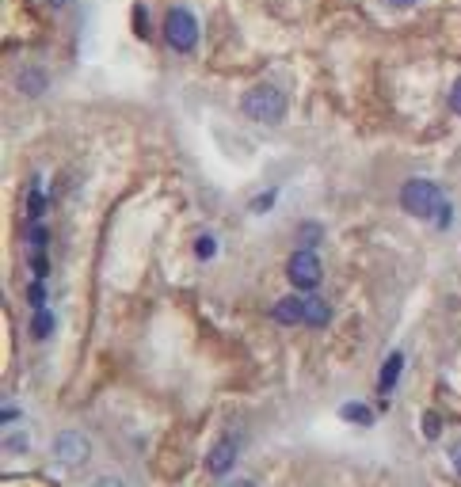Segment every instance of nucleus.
Returning <instances> with one entry per match:
<instances>
[{
    "mask_svg": "<svg viewBox=\"0 0 461 487\" xmlns=\"http://www.w3.org/2000/svg\"><path fill=\"white\" fill-rule=\"evenodd\" d=\"M46 4H50V8H65V0H46Z\"/></svg>",
    "mask_w": 461,
    "mask_h": 487,
    "instance_id": "nucleus-28",
    "label": "nucleus"
},
{
    "mask_svg": "<svg viewBox=\"0 0 461 487\" xmlns=\"http://www.w3.org/2000/svg\"><path fill=\"white\" fill-rule=\"evenodd\" d=\"M321 236H324V229L316 225V221H305V225L298 229V248H316Z\"/></svg>",
    "mask_w": 461,
    "mask_h": 487,
    "instance_id": "nucleus-13",
    "label": "nucleus"
},
{
    "mask_svg": "<svg viewBox=\"0 0 461 487\" xmlns=\"http://www.w3.org/2000/svg\"><path fill=\"white\" fill-rule=\"evenodd\" d=\"M95 487H126V483L118 480V476H100V480H95Z\"/></svg>",
    "mask_w": 461,
    "mask_h": 487,
    "instance_id": "nucleus-24",
    "label": "nucleus"
},
{
    "mask_svg": "<svg viewBox=\"0 0 461 487\" xmlns=\"http://www.w3.org/2000/svg\"><path fill=\"white\" fill-rule=\"evenodd\" d=\"M27 301L35 305V308H42V305H46V282H42V278H35V282L27 286Z\"/></svg>",
    "mask_w": 461,
    "mask_h": 487,
    "instance_id": "nucleus-17",
    "label": "nucleus"
},
{
    "mask_svg": "<svg viewBox=\"0 0 461 487\" xmlns=\"http://www.w3.org/2000/svg\"><path fill=\"white\" fill-rule=\"evenodd\" d=\"M50 449H53V461L69 464V468H81V464L92 457V441H88L81 430H61Z\"/></svg>",
    "mask_w": 461,
    "mask_h": 487,
    "instance_id": "nucleus-5",
    "label": "nucleus"
},
{
    "mask_svg": "<svg viewBox=\"0 0 461 487\" xmlns=\"http://www.w3.org/2000/svg\"><path fill=\"white\" fill-rule=\"evenodd\" d=\"M271 320L274 324H282V328H298L305 324V297H279V301L271 305Z\"/></svg>",
    "mask_w": 461,
    "mask_h": 487,
    "instance_id": "nucleus-8",
    "label": "nucleus"
},
{
    "mask_svg": "<svg viewBox=\"0 0 461 487\" xmlns=\"http://www.w3.org/2000/svg\"><path fill=\"white\" fill-rule=\"evenodd\" d=\"M442 187L431 183V179H408L400 187V206L408 209L412 217H435L442 209Z\"/></svg>",
    "mask_w": 461,
    "mask_h": 487,
    "instance_id": "nucleus-2",
    "label": "nucleus"
},
{
    "mask_svg": "<svg viewBox=\"0 0 461 487\" xmlns=\"http://www.w3.org/2000/svg\"><path fill=\"white\" fill-rule=\"evenodd\" d=\"M420 430H423V438H427V441L442 438V415H435V412H423V419H420Z\"/></svg>",
    "mask_w": 461,
    "mask_h": 487,
    "instance_id": "nucleus-15",
    "label": "nucleus"
},
{
    "mask_svg": "<svg viewBox=\"0 0 461 487\" xmlns=\"http://www.w3.org/2000/svg\"><path fill=\"white\" fill-rule=\"evenodd\" d=\"M46 88H50V76H46L42 65H24V69L16 73V92L19 95L38 99V95H46Z\"/></svg>",
    "mask_w": 461,
    "mask_h": 487,
    "instance_id": "nucleus-7",
    "label": "nucleus"
},
{
    "mask_svg": "<svg viewBox=\"0 0 461 487\" xmlns=\"http://www.w3.org/2000/svg\"><path fill=\"white\" fill-rule=\"evenodd\" d=\"M42 214H46V194H42L38 183H35V187H31V194H27V217L42 221Z\"/></svg>",
    "mask_w": 461,
    "mask_h": 487,
    "instance_id": "nucleus-14",
    "label": "nucleus"
},
{
    "mask_svg": "<svg viewBox=\"0 0 461 487\" xmlns=\"http://www.w3.org/2000/svg\"><path fill=\"white\" fill-rule=\"evenodd\" d=\"M305 324H309V328H328V324H332V305H328L321 293L305 297Z\"/></svg>",
    "mask_w": 461,
    "mask_h": 487,
    "instance_id": "nucleus-9",
    "label": "nucleus"
},
{
    "mask_svg": "<svg viewBox=\"0 0 461 487\" xmlns=\"http://www.w3.org/2000/svg\"><path fill=\"white\" fill-rule=\"evenodd\" d=\"M450 464H454V472L461 476V441H454V446H450Z\"/></svg>",
    "mask_w": 461,
    "mask_h": 487,
    "instance_id": "nucleus-22",
    "label": "nucleus"
},
{
    "mask_svg": "<svg viewBox=\"0 0 461 487\" xmlns=\"http://www.w3.org/2000/svg\"><path fill=\"white\" fill-rule=\"evenodd\" d=\"M450 107H454V115H461V80L454 84V92H450Z\"/></svg>",
    "mask_w": 461,
    "mask_h": 487,
    "instance_id": "nucleus-23",
    "label": "nucleus"
},
{
    "mask_svg": "<svg viewBox=\"0 0 461 487\" xmlns=\"http://www.w3.org/2000/svg\"><path fill=\"white\" fill-rule=\"evenodd\" d=\"M195 256H199V259H214L217 256V240L210 236V232H202V236L195 240Z\"/></svg>",
    "mask_w": 461,
    "mask_h": 487,
    "instance_id": "nucleus-16",
    "label": "nucleus"
},
{
    "mask_svg": "<svg viewBox=\"0 0 461 487\" xmlns=\"http://www.w3.org/2000/svg\"><path fill=\"white\" fill-rule=\"evenodd\" d=\"M237 457H240V438H237V434H225V438L210 449V457H206V468H210L214 476H225V472L237 464Z\"/></svg>",
    "mask_w": 461,
    "mask_h": 487,
    "instance_id": "nucleus-6",
    "label": "nucleus"
},
{
    "mask_svg": "<svg viewBox=\"0 0 461 487\" xmlns=\"http://www.w3.org/2000/svg\"><path fill=\"white\" fill-rule=\"evenodd\" d=\"M31 271L38 274V278H46V271H50V263H46V256H42V251H35V256H31Z\"/></svg>",
    "mask_w": 461,
    "mask_h": 487,
    "instance_id": "nucleus-21",
    "label": "nucleus"
},
{
    "mask_svg": "<svg viewBox=\"0 0 461 487\" xmlns=\"http://www.w3.org/2000/svg\"><path fill=\"white\" fill-rule=\"evenodd\" d=\"M46 240H50V232H46V229H42V225H38V221H31V244H35V248L42 251V248H46Z\"/></svg>",
    "mask_w": 461,
    "mask_h": 487,
    "instance_id": "nucleus-18",
    "label": "nucleus"
},
{
    "mask_svg": "<svg viewBox=\"0 0 461 487\" xmlns=\"http://www.w3.org/2000/svg\"><path fill=\"white\" fill-rule=\"evenodd\" d=\"M229 487H256V483H252V480H233Z\"/></svg>",
    "mask_w": 461,
    "mask_h": 487,
    "instance_id": "nucleus-27",
    "label": "nucleus"
},
{
    "mask_svg": "<svg viewBox=\"0 0 461 487\" xmlns=\"http://www.w3.org/2000/svg\"><path fill=\"white\" fill-rule=\"evenodd\" d=\"M400 373H404V354H400V350H393L389 358H385V365H381V377H378V389H381V396H389L393 389H397Z\"/></svg>",
    "mask_w": 461,
    "mask_h": 487,
    "instance_id": "nucleus-10",
    "label": "nucleus"
},
{
    "mask_svg": "<svg viewBox=\"0 0 461 487\" xmlns=\"http://www.w3.org/2000/svg\"><path fill=\"white\" fill-rule=\"evenodd\" d=\"M339 419H347V423H355V426H374V412H370L366 404H358V400L339 407Z\"/></svg>",
    "mask_w": 461,
    "mask_h": 487,
    "instance_id": "nucleus-11",
    "label": "nucleus"
},
{
    "mask_svg": "<svg viewBox=\"0 0 461 487\" xmlns=\"http://www.w3.org/2000/svg\"><path fill=\"white\" fill-rule=\"evenodd\" d=\"M240 110H244L252 122H259V126H279V122L286 118V95L274 84H256L240 99Z\"/></svg>",
    "mask_w": 461,
    "mask_h": 487,
    "instance_id": "nucleus-1",
    "label": "nucleus"
},
{
    "mask_svg": "<svg viewBox=\"0 0 461 487\" xmlns=\"http://www.w3.org/2000/svg\"><path fill=\"white\" fill-rule=\"evenodd\" d=\"M286 278H290L294 290L316 293V286L324 282V263H321V256H316L313 248H298V251L290 256V263H286Z\"/></svg>",
    "mask_w": 461,
    "mask_h": 487,
    "instance_id": "nucleus-4",
    "label": "nucleus"
},
{
    "mask_svg": "<svg viewBox=\"0 0 461 487\" xmlns=\"http://www.w3.org/2000/svg\"><path fill=\"white\" fill-rule=\"evenodd\" d=\"M389 4H393V8H412L415 0H389Z\"/></svg>",
    "mask_w": 461,
    "mask_h": 487,
    "instance_id": "nucleus-26",
    "label": "nucleus"
},
{
    "mask_svg": "<svg viewBox=\"0 0 461 487\" xmlns=\"http://www.w3.org/2000/svg\"><path fill=\"white\" fill-rule=\"evenodd\" d=\"M274 198H279V191H267V194H259L256 202H252V209H256V214H267V209L274 206Z\"/></svg>",
    "mask_w": 461,
    "mask_h": 487,
    "instance_id": "nucleus-19",
    "label": "nucleus"
},
{
    "mask_svg": "<svg viewBox=\"0 0 461 487\" xmlns=\"http://www.w3.org/2000/svg\"><path fill=\"white\" fill-rule=\"evenodd\" d=\"M134 12H138V31H141V35H145V8H141V4H138V8H134Z\"/></svg>",
    "mask_w": 461,
    "mask_h": 487,
    "instance_id": "nucleus-25",
    "label": "nucleus"
},
{
    "mask_svg": "<svg viewBox=\"0 0 461 487\" xmlns=\"http://www.w3.org/2000/svg\"><path fill=\"white\" fill-rule=\"evenodd\" d=\"M450 221H454V206L442 202V209L435 214V225H438V229H450Z\"/></svg>",
    "mask_w": 461,
    "mask_h": 487,
    "instance_id": "nucleus-20",
    "label": "nucleus"
},
{
    "mask_svg": "<svg viewBox=\"0 0 461 487\" xmlns=\"http://www.w3.org/2000/svg\"><path fill=\"white\" fill-rule=\"evenodd\" d=\"M164 42L175 50V53H191L199 46V19H195L191 8H172L164 16Z\"/></svg>",
    "mask_w": 461,
    "mask_h": 487,
    "instance_id": "nucleus-3",
    "label": "nucleus"
},
{
    "mask_svg": "<svg viewBox=\"0 0 461 487\" xmlns=\"http://www.w3.org/2000/svg\"><path fill=\"white\" fill-rule=\"evenodd\" d=\"M31 335H35V339H50L53 335V313L46 305L35 308V316H31Z\"/></svg>",
    "mask_w": 461,
    "mask_h": 487,
    "instance_id": "nucleus-12",
    "label": "nucleus"
}]
</instances>
